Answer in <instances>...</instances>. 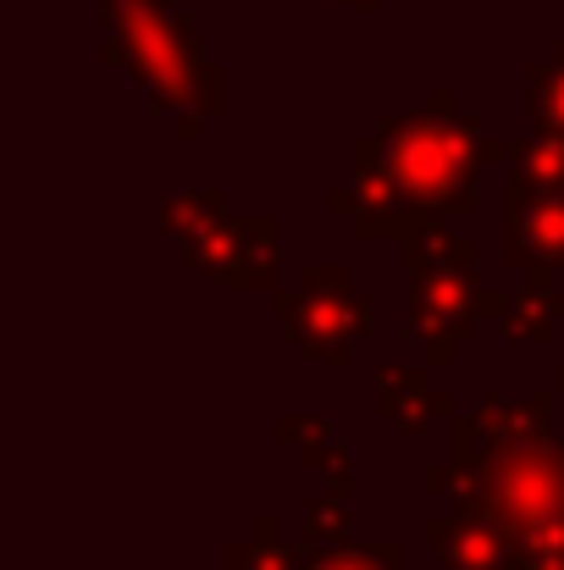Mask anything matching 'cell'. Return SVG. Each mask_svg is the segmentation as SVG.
I'll use <instances>...</instances> for the list:
<instances>
[{"label":"cell","mask_w":564,"mask_h":570,"mask_svg":"<svg viewBox=\"0 0 564 570\" xmlns=\"http://www.w3.org/2000/svg\"><path fill=\"white\" fill-rule=\"evenodd\" d=\"M437 532V554L448 570H498V538L487 527H432Z\"/></svg>","instance_id":"obj_1"},{"label":"cell","mask_w":564,"mask_h":570,"mask_svg":"<svg viewBox=\"0 0 564 570\" xmlns=\"http://www.w3.org/2000/svg\"><path fill=\"white\" fill-rule=\"evenodd\" d=\"M316 570H398L387 549H360V554H327Z\"/></svg>","instance_id":"obj_2"}]
</instances>
